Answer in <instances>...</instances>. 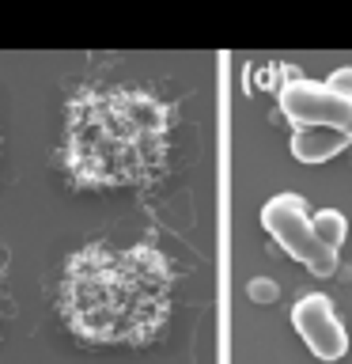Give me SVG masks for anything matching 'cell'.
Here are the masks:
<instances>
[{
  "instance_id": "obj_7",
  "label": "cell",
  "mask_w": 352,
  "mask_h": 364,
  "mask_svg": "<svg viewBox=\"0 0 352 364\" xmlns=\"http://www.w3.org/2000/svg\"><path fill=\"white\" fill-rule=\"evenodd\" d=\"M311 228H314L318 243L329 247L334 255L341 250V243H345V235H348V220H345V213H337V209H318L311 216Z\"/></svg>"
},
{
  "instance_id": "obj_9",
  "label": "cell",
  "mask_w": 352,
  "mask_h": 364,
  "mask_svg": "<svg viewBox=\"0 0 352 364\" xmlns=\"http://www.w3.org/2000/svg\"><path fill=\"white\" fill-rule=\"evenodd\" d=\"M326 87H334L337 95L352 99V68H337V73H334V76L326 80Z\"/></svg>"
},
{
  "instance_id": "obj_3",
  "label": "cell",
  "mask_w": 352,
  "mask_h": 364,
  "mask_svg": "<svg viewBox=\"0 0 352 364\" xmlns=\"http://www.w3.org/2000/svg\"><path fill=\"white\" fill-rule=\"evenodd\" d=\"M261 224L269 228V235L292 258L307 262L314 273H334L337 255L318 243V235L311 228V213H307V201L299 193H277V198H269L265 209H261Z\"/></svg>"
},
{
  "instance_id": "obj_1",
  "label": "cell",
  "mask_w": 352,
  "mask_h": 364,
  "mask_svg": "<svg viewBox=\"0 0 352 364\" xmlns=\"http://www.w3.org/2000/svg\"><path fill=\"white\" fill-rule=\"evenodd\" d=\"M175 269L152 243H87L68 255L57 311L87 346H148L170 318Z\"/></svg>"
},
{
  "instance_id": "obj_8",
  "label": "cell",
  "mask_w": 352,
  "mask_h": 364,
  "mask_svg": "<svg viewBox=\"0 0 352 364\" xmlns=\"http://www.w3.org/2000/svg\"><path fill=\"white\" fill-rule=\"evenodd\" d=\"M246 292H250V300H254V304H273L280 296V289L269 277H254V281L246 284Z\"/></svg>"
},
{
  "instance_id": "obj_5",
  "label": "cell",
  "mask_w": 352,
  "mask_h": 364,
  "mask_svg": "<svg viewBox=\"0 0 352 364\" xmlns=\"http://www.w3.org/2000/svg\"><path fill=\"white\" fill-rule=\"evenodd\" d=\"M292 326L299 330V338L307 341V349H311L318 360H341L348 353V330L337 318L334 300L322 292L303 296V300L292 307Z\"/></svg>"
},
{
  "instance_id": "obj_2",
  "label": "cell",
  "mask_w": 352,
  "mask_h": 364,
  "mask_svg": "<svg viewBox=\"0 0 352 364\" xmlns=\"http://www.w3.org/2000/svg\"><path fill=\"white\" fill-rule=\"evenodd\" d=\"M170 125V107L144 87H79L65 110L61 167L84 190L144 186L167 167Z\"/></svg>"
},
{
  "instance_id": "obj_4",
  "label": "cell",
  "mask_w": 352,
  "mask_h": 364,
  "mask_svg": "<svg viewBox=\"0 0 352 364\" xmlns=\"http://www.w3.org/2000/svg\"><path fill=\"white\" fill-rule=\"evenodd\" d=\"M280 107L295 125H329L352 136V99L314 80H295L280 91Z\"/></svg>"
},
{
  "instance_id": "obj_6",
  "label": "cell",
  "mask_w": 352,
  "mask_h": 364,
  "mask_svg": "<svg viewBox=\"0 0 352 364\" xmlns=\"http://www.w3.org/2000/svg\"><path fill=\"white\" fill-rule=\"evenodd\" d=\"M348 141H352L348 133L329 129V125H299L295 136H292V156L303 159V164H318V159L337 156Z\"/></svg>"
}]
</instances>
